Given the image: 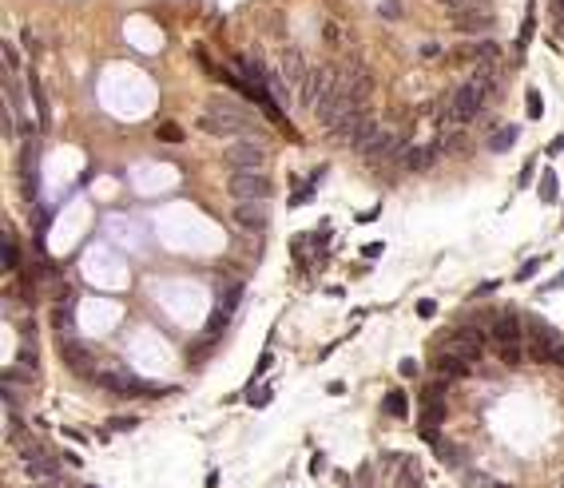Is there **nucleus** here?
Returning a JSON list of instances; mask_svg holds the SVG:
<instances>
[{
    "instance_id": "1",
    "label": "nucleus",
    "mask_w": 564,
    "mask_h": 488,
    "mask_svg": "<svg viewBox=\"0 0 564 488\" xmlns=\"http://www.w3.org/2000/svg\"><path fill=\"white\" fill-rule=\"evenodd\" d=\"M199 131L207 135H242L251 131V111L239 104H226V99H207V108L199 115Z\"/></svg>"
},
{
    "instance_id": "2",
    "label": "nucleus",
    "mask_w": 564,
    "mask_h": 488,
    "mask_svg": "<svg viewBox=\"0 0 564 488\" xmlns=\"http://www.w3.org/2000/svg\"><path fill=\"white\" fill-rule=\"evenodd\" d=\"M489 338H493V346L500 349V358L509 365L521 362V346H525V330H521V318L513 314V310H500L497 318H493V330H489Z\"/></svg>"
},
{
    "instance_id": "3",
    "label": "nucleus",
    "mask_w": 564,
    "mask_h": 488,
    "mask_svg": "<svg viewBox=\"0 0 564 488\" xmlns=\"http://www.w3.org/2000/svg\"><path fill=\"white\" fill-rule=\"evenodd\" d=\"M318 119H322V127L326 131H330V127H338L342 119H346V115H354V104H350V95H346V88H342L338 84V76H334V84H330V88H326L322 92V99H318Z\"/></svg>"
},
{
    "instance_id": "4",
    "label": "nucleus",
    "mask_w": 564,
    "mask_h": 488,
    "mask_svg": "<svg viewBox=\"0 0 564 488\" xmlns=\"http://www.w3.org/2000/svg\"><path fill=\"white\" fill-rule=\"evenodd\" d=\"M532 338H525L532 349V358H541V362H561L564 365V338L556 330H548L545 322H529Z\"/></svg>"
},
{
    "instance_id": "5",
    "label": "nucleus",
    "mask_w": 564,
    "mask_h": 488,
    "mask_svg": "<svg viewBox=\"0 0 564 488\" xmlns=\"http://www.w3.org/2000/svg\"><path fill=\"white\" fill-rule=\"evenodd\" d=\"M226 191H231L235 203H266L271 183H266L258 171H235L231 175V183H226Z\"/></svg>"
},
{
    "instance_id": "6",
    "label": "nucleus",
    "mask_w": 564,
    "mask_h": 488,
    "mask_svg": "<svg viewBox=\"0 0 564 488\" xmlns=\"http://www.w3.org/2000/svg\"><path fill=\"white\" fill-rule=\"evenodd\" d=\"M338 84L346 88V95H350V104H354L358 111L370 104V95H373V79H370V72H366L362 64H346V72L338 76Z\"/></svg>"
},
{
    "instance_id": "7",
    "label": "nucleus",
    "mask_w": 564,
    "mask_h": 488,
    "mask_svg": "<svg viewBox=\"0 0 564 488\" xmlns=\"http://www.w3.org/2000/svg\"><path fill=\"white\" fill-rule=\"evenodd\" d=\"M262 163H266V151L258 143H235L226 151V167H235V171H262Z\"/></svg>"
},
{
    "instance_id": "8",
    "label": "nucleus",
    "mask_w": 564,
    "mask_h": 488,
    "mask_svg": "<svg viewBox=\"0 0 564 488\" xmlns=\"http://www.w3.org/2000/svg\"><path fill=\"white\" fill-rule=\"evenodd\" d=\"M330 84H334V76H330L326 68H310L307 84L298 88V104H302V108H318V99H322V92Z\"/></svg>"
},
{
    "instance_id": "9",
    "label": "nucleus",
    "mask_w": 564,
    "mask_h": 488,
    "mask_svg": "<svg viewBox=\"0 0 564 488\" xmlns=\"http://www.w3.org/2000/svg\"><path fill=\"white\" fill-rule=\"evenodd\" d=\"M493 24V16L485 12V8H477V4H461V8H453V28L457 32H485Z\"/></svg>"
},
{
    "instance_id": "10",
    "label": "nucleus",
    "mask_w": 564,
    "mask_h": 488,
    "mask_svg": "<svg viewBox=\"0 0 564 488\" xmlns=\"http://www.w3.org/2000/svg\"><path fill=\"white\" fill-rule=\"evenodd\" d=\"M235 226H242V231H266L271 226V215H266V206L262 203H235Z\"/></svg>"
},
{
    "instance_id": "11",
    "label": "nucleus",
    "mask_w": 564,
    "mask_h": 488,
    "mask_svg": "<svg viewBox=\"0 0 564 488\" xmlns=\"http://www.w3.org/2000/svg\"><path fill=\"white\" fill-rule=\"evenodd\" d=\"M453 353H461V358H469V362H477L485 353V333L473 330V326H461V330L453 333Z\"/></svg>"
},
{
    "instance_id": "12",
    "label": "nucleus",
    "mask_w": 564,
    "mask_h": 488,
    "mask_svg": "<svg viewBox=\"0 0 564 488\" xmlns=\"http://www.w3.org/2000/svg\"><path fill=\"white\" fill-rule=\"evenodd\" d=\"M441 155V143H418V147H409L402 155V167L405 171H429Z\"/></svg>"
},
{
    "instance_id": "13",
    "label": "nucleus",
    "mask_w": 564,
    "mask_h": 488,
    "mask_svg": "<svg viewBox=\"0 0 564 488\" xmlns=\"http://www.w3.org/2000/svg\"><path fill=\"white\" fill-rule=\"evenodd\" d=\"M20 187L24 199H36V143L24 139V155H20Z\"/></svg>"
},
{
    "instance_id": "14",
    "label": "nucleus",
    "mask_w": 564,
    "mask_h": 488,
    "mask_svg": "<svg viewBox=\"0 0 564 488\" xmlns=\"http://www.w3.org/2000/svg\"><path fill=\"white\" fill-rule=\"evenodd\" d=\"M393 151H402V139L393 135V131H378L370 143H366V151L362 155L370 159V163H378V159H386V155H393Z\"/></svg>"
},
{
    "instance_id": "15",
    "label": "nucleus",
    "mask_w": 564,
    "mask_h": 488,
    "mask_svg": "<svg viewBox=\"0 0 564 488\" xmlns=\"http://www.w3.org/2000/svg\"><path fill=\"white\" fill-rule=\"evenodd\" d=\"M469 358H461V353H441L437 358V373H441V381H457V378H469Z\"/></svg>"
},
{
    "instance_id": "16",
    "label": "nucleus",
    "mask_w": 564,
    "mask_h": 488,
    "mask_svg": "<svg viewBox=\"0 0 564 488\" xmlns=\"http://www.w3.org/2000/svg\"><path fill=\"white\" fill-rule=\"evenodd\" d=\"M282 64H286V79H291V88H302L307 76H310V68L302 64V52H298V48H286Z\"/></svg>"
},
{
    "instance_id": "17",
    "label": "nucleus",
    "mask_w": 564,
    "mask_h": 488,
    "mask_svg": "<svg viewBox=\"0 0 564 488\" xmlns=\"http://www.w3.org/2000/svg\"><path fill=\"white\" fill-rule=\"evenodd\" d=\"M99 381H104L108 389H115V393H144V381L128 378V373H119V369H112V373H104Z\"/></svg>"
},
{
    "instance_id": "18",
    "label": "nucleus",
    "mask_w": 564,
    "mask_h": 488,
    "mask_svg": "<svg viewBox=\"0 0 564 488\" xmlns=\"http://www.w3.org/2000/svg\"><path fill=\"white\" fill-rule=\"evenodd\" d=\"M516 135H521V131H516L513 124H509V127H497V131L489 135V151H497V155H500V151H509V147L516 143Z\"/></svg>"
},
{
    "instance_id": "19",
    "label": "nucleus",
    "mask_w": 564,
    "mask_h": 488,
    "mask_svg": "<svg viewBox=\"0 0 564 488\" xmlns=\"http://www.w3.org/2000/svg\"><path fill=\"white\" fill-rule=\"evenodd\" d=\"M17 266H20V251H17V242H12V231L4 226V270L12 274Z\"/></svg>"
},
{
    "instance_id": "20",
    "label": "nucleus",
    "mask_w": 564,
    "mask_h": 488,
    "mask_svg": "<svg viewBox=\"0 0 564 488\" xmlns=\"http://www.w3.org/2000/svg\"><path fill=\"white\" fill-rule=\"evenodd\" d=\"M465 131H449V135H445V139H441V151H449V155H461V151H465Z\"/></svg>"
},
{
    "instance_id": "21",
    "label": "nucleus",
    "mask_w": 564,
    "mask_h": 488,
    "mask_svg": "<svg viewBox=\"0 0 564 488\" xmlns=\"http://www.w3.org/2000/svg\"><path fill=\"white\" fill-rule=\"evenodd\" d=\"M271 397H274V389H271V385H251V393H246V401H251L255 409H262V405H271Z\"/></svg>"
},
{
    "instance_id": "22",
    "label": "nucleus",
    "mask_w": 564,
    "mask_h": 488,
    "mask_svg": "<svg viewBox=\"0 0 564 488\" xmlns=\"http://www.w3.org/2000/svg\"><path fill=\"white\" fill-rule=\"evenodd\" d=\"M64 358H68V365H84V369H92V353L88 349H76V346H64Z\"/></svg>"
},
{
    "instance_id": "23",
    "label": "nucleus",
    "mask_w": 564,
    "mask_h": 488,
    "mask_svg": "<svg viewBox=\"0 0 564 488\" xmlns=\"http://www.w3.org/2000/svg\"><path fill=\"white\" fill-rule=\"evenodd\" d=\"M536 195H541V203H552V199H556V175L552 171L541 175V191H536Z\"/></svg>"
},
{
    "instance_id": "24",
    "label": "nucleus",
    "mask_w": 564,
    "mask_h": 488,
    "mask_svg": "<svg viewBox=\"0 0 564 488\" xmlns=\"http://www.w3.org/2000/svg\"><path fill=\"white\" fill-rule=\"evenodd\" d=\"M386 413H389V417H405V413H409L405 393H386Z\"/></svg>"
},
{
    "instance_id": "25",
    "label": "nucleus",
    "mask_w": 564,
    "mask_h": 488,
    "mask_svg": "<svg viewBox=\"0 0 564 488\" xmlns=\"http://www.w3.org/2000/svg\"><path fill=\"white\" fill-rule=\"evenodd\" d=\"M271 365H274V353H271V349H262V353H258V365H255V385L266 378V369H271Z\"/></svg>"
},
{
    "instance_id": "26",
    "label": "nucleus",
    "mask_w": 564,
    "mask_h": 488,
    "mask_svg": "<svg viewBox=\"0 0 564 488\" xmlns=\"http://www.w3.org/2000/svg\"><path fill=\"white\" fill-rule=\"evenodd\" d=\"M541 115H545V99L536 88H529V119H541Z\"/></svg>"
},
{
    "instance_id": "27",
    "label": "nucleus",
    "mask_w": 564,
    "mask_h": 488,
    "mask_svg": "<svg viewBox=\"0 0 564 488\" xmlns=\"http://www.w3.org/2000/svg\"><path fill=\"white\" fill-rule=\"evenodd\" d=\"M545 266V258H529V262H525V266L516 270V278H521V282H525V278H532V274H536V270Z\"/></svg>"
},
{
    "instance_id": "28",
    "label": "nucleus",
    "mask_w": 564,
    "mask_h": 488,
    "mask_svg": "<svg viewBox=\"0 0 564 488\" xmlns=\"http://www.w3.org/2000/svg\"><path fill=\"white\" fill-rule=\"evenodd\" d=\"M124 429H135V417H115L108 425V433H124Z\"/></svg>"
},
{
    "instance_id": "29",
    "label": "nucleus",
    "mask_w": 564,
    "mask_h": 488,
    "mask_svg": "<svg viewBox=\"0 0 564 488\" xmlns=\"http://www.w3.org/2000/svg\"><path fill=\"white\" fill-rule=\"evenodd\" d=\"M382 16H386V20L402 16V4H398V0H382Z\"/></svg>"
},
{
    "instance_id": "30",
    "label": "nucleus",
    "mask_w": 564,
    "mask_h": 488,
    "mask_svg": "<svg viewBox=\"0 0 564 488\" xmlns=\"http://www.w3.org/2000/svg\"><path fill=\"white\" fill-rule=\"evenodd\" d=\"M402 378H418V362H414V358H405L402 362Z\"/></svg>"
},
{
    "instance_id": "31",
    "label": "nucleus",
    "mask_w": 564,
    "mask_h": 488,
    "mask_svg": "<svg viewBox=\"0 0 564 488\" xmlns=\"http://www.w3.org/2000/svg\"><path fill=\"white\" fill-rule=\"evenodd\" d=\"M434 310H437V306H434L429 298H425V302H418V314H421V318H434Z\"/></svg>"
},
{
    "instance_id": "32",
    "label": "nucleus",
    "mask_w": 564,
    "mask_h": 488,
    "mask_svg": "<svg viewBox=\"0 0 564 488\" xmlns=\"http://www.w3.org/2000/svg\"><path fill=\"white\" fill-rule=\"evenodd\" d=\"M561 151H564V135H556V139L548 143V155H561Z\"/></svg>"
},
{
    "instance_id": "33",
    "label": "nucleus",
    "mask_w": 564,
    "mask_h": 488,
    "mask_svg": "<svg viewBox=\"0 0 564 488\" xmlns=\"http://www.w3.org/2000/svg\"><path fill=\"white\" fill-rule=\"evenodd\" d=\"M159 139H179V127H159Z\"/></svg>"
},
{
    "instance_id": "34",
    "label": "nucleus",
    "mask_w": 564,
    "mask_h": 488,
    "mask_svg": "<svg viewBox=\"0 0 564 488\" xmlns=\"http://www.w3.org/2000/svg\"><path fill=\"white\" fill-rule=\"evenodd\" d=\"M541 290H545V294H548V290H564V274H556V282H548V286H541Z\"/></svg>"
},
{
    "instance_id": "35",
    "label": "nucleus",
    "mask_w": 564,
    "mask_h": 488,
    "mask_svg": "<svg viewBox=\"0 0 564 488\" xmlns=\"http://www.w3.org/2000/svg\"><path fill=\"white\" fill-rule=\"evenodd\" d=\"M441 4H449V8H461V4H465V0H441Z\"/></svg>"
},
{
    "instance_id": "36",
    "label": "nucleus",
    "mask_w": 564,
    "mask_h": 488,
    "mask_svg": "<svg viewBox=\"0 0 564 488\" xmlns=\"http://www.w3.org/2000/svg\"><path fill=\"white\" fill-rule=\"evenodd\" d=\"M485 488H509V485H497V480H485Z\"/></svg>"
},
{
    "instance_id": "37",
    "label": "nucleus",
    "mask_w": 564,
    "mask_h": 488,
    "mask_svg": "<svg viewBox=\"0 0 564 488\" xmlns=\"http://www.w3.org/2000/svg\"><path fill=\"white\" fill-rule=\"evenodd\" d=\"M346 488H354V485H346Z\"/></svg>"
},
{
    "instance_id": "38",
    "label": "nucleus",
    "mask_w": 564,
    "mask_h": 488,
    "mask_svg": "<svg viewBox=\"0 0 564 488\" xmlns=\"http://www.w3.org/2000/svg\"><path fill=\"white\" fill-rule=\"evenodd\" d=\"M92 488H96V485H92Z\"/></svg>"
}]
</instances>
